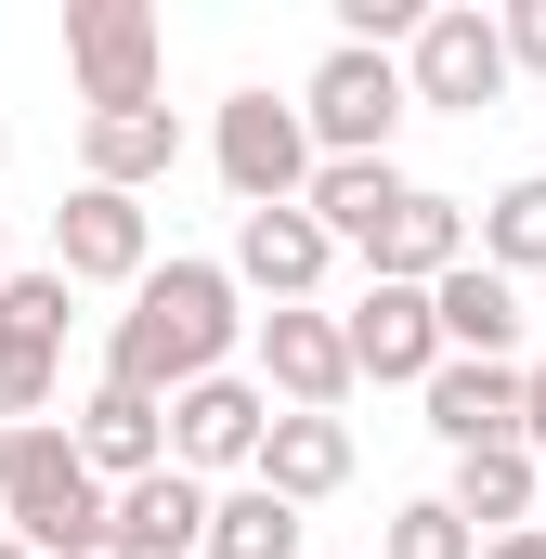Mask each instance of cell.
Returning a JSON list of instances; mask_svg holds the SVG:
<instances>
[{
	"instance_id": "cell-1",
	"label": "cell",
	"mask_w": 546,
	"mask_h": 559,
	"mask_svg": "<svg viewBox=\"0 0 546 559\" xmlns=\"http://www.w3.org/2000/svg\"><path fill=\"white\" fill-rule=\"evenodd\" d=\"M235 338H248V312H235V274H222V261H156V274L131 286V312L105 325V391L169 404V391L222 378Z\"/></svg>"
},
{
	"instance_id": "cell-2",
	"label": "cell",
	"mask_w": 546,
	"mask_h": 559,
	"mask_svg": "<svg viewBox=\"0 0 546 559\" xmlns=\"http://www.w3.org/2000/svg\"><path fill=\"white\" fill-rule=\"evenodd\" d=\"M0 521H13V547H26V559H66L92 521H105V481L79 468L66 417H39V429L0 442Z\"/></svg>"
},
{
	"instance_id": "cell-3",
	"label": "cell",
	"mask_w": 546,
	"mask_h": 559,
	"mask_svg": "<svg viewBox=\"0 0 546 559\" xmlns=\"http://www.w3.org/2000/svg\"><path fill=\"white\" fill-rule=\"evenodd\" d=\"M66 79H79L92 118L156 105V79H169V26H156V0H66Z\"/></svg>"
},
{
	"instance_id": "cell-4",
	"label": "cell",
	"mask_w": 546,
	"mask_h": 559,
	"mask_svg": "<svg viewBox=\"0 0 546 559\" xmlns=\"http://www.w3.org/2000/svg\"><path fill=\"white\" fill-rule=\"evenodd\" d=\"M391 66H404V105H429V118H482V105H508V39H495L482 0H429V26H416Z\"/></svg>"
},
{
	"instance_id": "cell-5",
	"label": "cell",
	"mask_w": 546,
	"mask_h": 559,
	"mask_svg": "<svg viewBox=\"0 0 546 559\" xmlns=\"http://www.w3.org/2000/svg\"><path fill=\"white\" fill-rule=\"evenodd\" d=\"M404 66L391 52H352V39H325V66L299 79V131H312V169L325 156H391V131H404Z\"/></svg>"
},
{
	"instance_id": "cell-6",
	"label": "cell",
	"mask_w": 546,
	"mask_h": 559,
	"mask_svg": "<svg viewBox=\"0 0 546 559\" xmlns=\"http://www.w3.org/2000/svg\"><path fill=\"white\" fill-rule=\"evenodd\" d=\"M209 169H222L235 209H299V182H312V131H299V105H286V92H222V118H209Z\"/></svg>"
},
{
	"instance_id": "cell-7",
	"label": "cell",
	"mask_w": 546,
	"mask_h": 559,
	"mask_svg": "<svg viewBox=\"0 0 546 559\" xmlns=\"http://www.w3.org/2000/svg\"><path fill=\"white\" fill-rule=\"evenodd\" d=\"M248 352H261V404L273 417H339L352 404V352H339V312H248Z\"/></svg>"
},
{
	"instance_id": "cell-8",
	"label": "cell",
	"mask_w": 546,
	"mask_h": 559,
	"mask_svg": "<svg viewBox=\"0 0 546 559\" xmlns=\"http://www.w3.org/2000/svg\"><path fill=\"white\" fill-rule=\"evenodd\" d=\"M261 429H273V404H261V378H195V391H169V468L182 481H248V455H261Z\"/></svg>"
},
{
	"instance_id": "cell-9",
	"label": "cell",
	"mask_w": 546,
	"mask_h": 559,
	"mask_svg": "<svg viewBox=\"0 0 546 559\" xmlns=\"http://www.w3.org/2000/svg\"><path fill=\"white\" fill-rule=\"evenodd\" d=\"M52 274H66V286H143V274H156V209L79 182V195L52 209Z\"/></svg>"
},
{
	"instance_id": "cell-10",
	"label": "cell",
	"mask_w": 546,
	"mask_h": 559,
	"mask_svg": "<svg viewBox=\"0 0 546 559\" xmlns=\"http://www.w3.org/2000/svg\"><path fill=\"white\" fill-rule=\"evenodd\" d=\"M339 352H352V391H365V378H378V391H416V378L442 365L429 286H365V299L339 312Z\"/></svg>"
},
{
	"instance_id": "cell-11",
	"label": "cell",
	"mask_w": 546,
	"mask_h": 559,
	"mask_svg": "<svg viewBox=\"0 0 546 559\" xmlns=\"http://www.w3.org/2000/svg\"><path fill=\"white\" fill-rule=\"evenodd\" d=\"M222 274H235V299L261 286L273 312H299L312 286L339 274V248H325V235H312L299 209H235V261H222Z\"/></svg>"
},
{
	"instance_id": "cell-12",
	"label": "cell",
	"mask_w": 546,
	"mask_h": 559,
	"mask_svg": "<svg viewBox=\"0 0 546 559\" xmlns=\"http://www.w3.org/2000/svg\"><path fill=\"white\" fill-rule=\"evenodd\" d=\"M455 261H468V209H455V195H429V182H416L404 209L365 235V286H442Z\"/></svg>"
},
{
	"instance_id": "cell-13",
	"label": "cell",
	"mask_w": 546,
	"mask_h": 559,
	"mask_svg": "<svg viewBox=\"0 0 546 559\" xmlns=\"http://www.w3.org/2000/svg\"><path fill=\"white\" fill-rule=\"evenodd\" d=\"M429 325H442V365H521V286L482 261H455L429 286Z\"/></svg>"
},
{
	"instance_id": "cell-14",
	"label": "cell",
	"mask_w": 546,
	"mask_h": 559,
	"mask_svg": "<svg viewBox=\"0 0 546 559\" xmlns=\"http://www.w3.org/2000/svg\"><path fill=\"white\" fill-rule=\"evenodd\" d=\"M404 195H416V182L391 169V156H325V169L299 182V222H312L325 248H352V261H365V235H378Z\"/></svg>"
},
{
	"instance_id": "cell-15",
	"label": "cell",
	"mask_w": 546,
	"mask_h": 559,
	"mask_svg": "<svg viewBox=\"0 0 546 559\" xmlns=\"http://www.w3.org/2000/svg\"><path fill=\"white\" fill-rule=\"evenodd\" d=\"M66 442H79V468L118 495V481H143V468H169V404L92 391V404H66Z\"/></svg>"
},
{
	"instance_id": "cell-16",
	"label": "cell",
	"mask_w": 546,
	"mask_h": 559,
	"mask_svg": "<svg viewBox=\"0 0 546 559\" xmlns=\"http://www.w3.org/2000/svg\"><path fill=\"white\" fill-rule=\"evenodd\" d=\"M416 404H429V429H442L455 455L521 442V365H429V378H416Z\"/></svg>"
},
{
	"instance_id": "cell-17",
	"label": "cell",
	"mask_w": 546,
	"mask_h": 559,
	"mask_svg": "<svg viewBox=\"0 0 546 559\" xmlns=\"http://www.w3.org/2000/svg\"><path fill=\"white\" fill-rule=\"evenodd\" d=\"M248 481L286 495V508H325V495L352 481V417H273L261 455H248Z\"/></svg>"
},
{
	"instance_id": "cell-18",
	"label": "cell",
	"mask_w": 546,
	"mask_h": 559,
	"mask_svg": "<svg viewBox=\"0 0 546 559\" xmlns=\"http://www.w3.org/2000/svg\"><path fill=\"white\" fill-rule=\"evenodd\" d=\"M534 495H546V468L521 455V442H482V455H455V481H442V508L468 521V547L534 534Z\"/></svg>"
},
{
	"instance_id": "cell-19",
	"label": "cell",
	"mask_w": 546,
	"mask_h": 559,
	"mask_svg": "<svg viewBox=\"0 0 546 559\" xmlns=\"http://www.w3.org/2000/svg\"><path fill=\"white\" fill-rule=\"evenodd\" d=\"M169 169H182V118H169V105L79 118V182H105V195H143V182H169Z\"/></svg>"
},
{
	"instance_id": "cell-20",
	"label": "cell",
	"mask_w": 546,
	"mask_h": 559,
	"mask_svg": "<svg viewBox=\"0 0 546 559\" xmlns=\"http://www.w3.org/2000/svg\"><path fill=\"white\" fill-rule=\"evenodd\" d=\"M105 521H118V547H131V559H195V534H209V481L143 468V481L105 495Z\"/></svg>"
},
{
	"instance_id": "cell-21",
	"label": "cell",
	"mask_w": 546,
	"mask_h": 559,
	"mask_svg": "<svg viewBox=\"0 0 546 559\" xmlns=\"http://www.w3.org/2000/svg\"><path fill=\"white\" fill-rule=\"evenodd\" d=\"M299 534H312V521H299L286 495H261V481H222V495H209V534H195V559H299Z\"/></svg>"
},
{
	"instance_id": "cell-22",
	"label": "cell",
	"mask_w": 546,
	"mask_h": 559,
	"mask_svg": "<svg viewBox=\"0 0 546 559\" xmlns=\"http://www.w3.org/2000/svg\"><path fill=\"white\" fill-rule=\"evenodd\" d=\"M468 261L482 274H546V169H521V182H495V209H482V235H468Z\"/></svg>"
},
{
	"instance_id": "cell-23",
	"label": "cell",
	"mask_w": 546,
	"mask_h": 559,
	"mask_svg": "<svg viewBox=\"0 0 546 559\" xmlns=\"http://www.w3.org/2000/svg\"><path fill=\"white\" fill-rule=\"evenodd\" d=\"M52 404H66V352H39V338L0 325V429H39Z\"/></svg>"
},
{
	"instance_id": "cell-24",
	"label": "cell",
	"mask_w": 546,
	"mask_h": 559,
	"mask_svg": "<svg viewBox=\"0 0 546 559\" xmlns=\"http://www.w3.org/2000/svg\"><path fill=\"white\" fill-rule=\"evenodd\" d=\"M66 299H79V286L52 274V261H39V274H0V325L39 338V352H66Z\"/></svg>"
},
{
	"instance_id": "cell-25",
	"label": "cell",
	"mask_w": 546,
	"mask_h": 559,
	"mask_svg": "<svg viewBox=\"0 0 546 559\" xmlns=\"http://www.w3.org/2000/svg\"><path fill=\"white\" fill-rule=\"evenodd\" d=\"M378 559H482V547H468V521H455L442 495H416V508H391V534H378Z\"/></svg>"
},
{
	"instance_id": "cell-26",
	"label": "cell",
	"mask_w": 546,
	"mask_h": 559,
	"mask_svg": "<svg viewBox=\"0 0 546 559\" xmlns=\"http://www.w3.org/2000/svg\"><path fill=\"white\" fill-rule=\"evenodd\" d=\"M495 39H508V79H546V0H508Z\"/></svg>"
},
{
	"instance_id": "cell-27",
	"label": "cell",
	"mask_w": 546,
	"mask_h": 559,
	"mask_svg": "<svg viewBox=\"0 0 546 559\" xmlns=\"http://www.w3.org/2000/svg\"><path fill=\"white\" fill-rule=\"evenodd\" d=\"M521 455L546 468V352H521Z\"/></svg>"
},
{
	"instance_id": "cell-28",
	"label": "cell",
	"mask_w": 546,
	"mask_h": 559,
	"mask_svg": "<svg viewBox=\"0 0 546 559\" xmlns=\"http://www.w3.org/2000/svg\"><path fill=\"white\" fill-rule=\"evenodd\" d=\"M66 559H131V547H118V521H92V534H79Z\"/></svg>"
},
{
	"instance_id": "cell-29",
	"label": "cell",
	"mask_w": 546,
	"mask_h": 559,
	"mask_svg": "<svg viewBox=\"0 0 546 559\" xmlns=\"http://www.w3.org/2000/svg\"><path fill=\"white\" fill-rule=\"evenodd\" d=\"M482 559H546V521H534V534H495Z\"/></svg>"
},
{
	"instance_id": "cell-30",
	"label": "cell",
	"mask_w": 546,
	"mask_h": 559,
	"mask_svg": "<svg viewBox=\"0 0 546 559\" xmlns=\"http://www.w3.org/2000/svg\"><path fill=\"white\" fill-rule=\"evenodd\" d=\"M0 169H13V131H0Z\"/></svg>"
},
{
	"instance_id": "cell-31",
	"label": "cell",
	"mask_w": 546,
	"mask_h": 559,
	"mask_svg": "<svg viewBox=\"0 0 546 559\" xmlns=\"http://www.w3.org/2000/svg\"><path fill=\"white\" fill-rule=\"evenodd\" d=\"M0 559H26V547H13V534H0Z\"/></svg>"
},
{
	"instance_id": "cell-32",
	"label": "cell",
	"mask_w": 546,
	"mask_h": 559,
	"mask_svg": "<svg viewBox=\"0 0 546 559\" xmlns=\"http://www.w3.org/2000/svg\"><path fill=\"white\" fill-rule=\"evenodd\" d=\"M0 442H13V429H0Z\"/></svg>"
},
{
	"instance_id": "cell-33",
	"label": "cell",
	"mask_w": 546,
	"mask_h": 559,
	"mask_svg": "<svg viewBox=\"0 0 546 559\" xmlns=\"http://www.w3.org/2000/svg\"><path fill=\"white\" fill-rule=\"evenodd\" d=\"M0 274H13V261H0Z\"/></svg>"
}]
</instances>
